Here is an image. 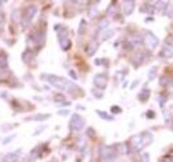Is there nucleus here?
<instances>
[{
	"label": "nucleus",
	"instance_id": "nucleus-3",
	"mask_svg": "<svg viewBox=\"0 0 173 162\" xmlns=\"http://www.w3.org/2000/svg\"><path fill=\"white\" fill-rule=\"evenodd\" d=\"M85 126V120L79 114H72L71 121H69V129L72 130H81Z\"/></svg>",
	"mask_w": 173,
	"mask_h": 162
},
{
	"label": "nucleus",
	"instance_id": "nucleus-19",
	"mask_svg": "<svg viewBox=\"0 0 173 162\" xmlns=\"http://www.w3.org/2000/svg\"><path fill=\"white\" fill-rule=\"evenodd\" d=\"M23 60L26 61V63L30 64V63H31V60H33V55L30 52V51H26V52L23 53Z\"/></svg>",
	"mask_w": 173,
	"mask_h": 162
},
{
	"label": "nucleus",
	"instance_id": "nucleus-20",
	"mask_svg": "<svg viewBox=\"0 0 173 162\" xmlns=\"http://www.w3.org/2000/svg\"><path fill=\"white\" fill-rule=\"evenodd\" d=\"M164 15H165V16H169V17H173V7L167 4V5H165V11H164Z\"/></svg>",
	"mask_w": 173,
	"mask_h": 162
},
{
	"label": "nucleus",
	"instance_id": "nucleus-17",
	"mask_svg": "<svg viewBox=\"0 0 173 162\" xmlns=\"http://www.w3.org/2000/svg\"><path fill=\"white\" fill-rule=\"evenodd\" d=\"M49 118V114H37V116H33V117H28V121L30 120H36V121H44V120Z\"/></svg>",
	"mask_w": 173,
	"mask_h": 162
},
{
	"label": "nucleus",
	"instance_id": "nucleus-35",
	"mask_svg": "<svg viewBox=\"0 0 173 162\" xmlns=\"http://www.w3.org/2000/svg\"><path fill=\"white\" fill-rule=\"evenodd\" d=\"M87 134H88V136H93V134H95V132H93V130H92V129H88V130H87Z\"/></svg>",
	"mask_w": 173,
	"mask_h": 162
},
{
	"label": "nucleus",
	"instance_id": "nucleus-6",
	"mask_svg": "<svg viewBox=\"0 0 173 162\" xmlns=\"http://www.w3.org/2000/svg\"><path fill=\"white\" fill-rule=\"evenodd\" d=\"M131 148H132V150H134V152H140V150L144 148L140 134H139V136L132 137V139H131Z\"/></svg>",
	"mask_w": 173,
	"mask_h": 162
},
{
	"label": "nucleus",
	"instance_id": "nucleus-30",
	"mask_svg": "<svg viewBox=\"0 0 173 162\" xmlns=\"http://www.w3.org/2000/svg\"><path fill=\"white\" fill-rule=\"evenodd\" d=\"M111 110H112V112H113V113H121V109H120V108H119V106H112V108H111Z\"/></svg>",
	"mask_w": 173,
	"mask_h": 162
},
{
	"label": "nucleus",
	"instance_id": "nucleus-24",
	"mask_svg": "<svg viewBox=\"0 0 173 162\" xmlns=\"http://www.w3.org/2000/svg\"><path fill=\"white\" fill-rule=\"evenodd\" d=\"M53 98H55V101L57 104L63 103V101H65V98H64V96H63V94H55V97H53Z\"/></svg>",
	"mask_w": 173,
	"mask_h": 162
},
{
	"label": "nucleus",
	"instance_id": "nucleus-23",
	"mask_svg": "<svg viewBox=\"0 0 173 162\" xmlns=\"http://www.w3.org/2000/svg\"><path fill=\"white\" fill-rule=\"evenodd\" d=\"M96 16H97V8H96V7H91V8H89V17L93 19V17H96Z\"/></svg>",
	"mask_w": 173,
	"mask_h": 162
},
{
	"label": "nucleus",
	"instance_id": "nucleus-15",
	"mask_svg": "<svg viewBox=\"0 0 173 162\" xmlns=\"http://www.w3.org/2000/svg\"><path fill=\"white\" fill-rule=\"evenodd\" d=\"M96 113H97L99 117H101V118L107 120V121H113V117L109 116L107 112H103V110H96Z\"/></svg>",
	"mask_w": 173,
	"mask_h": 162
},
{
	"label": "nucleus",
	"instance_id": "nucleus-26",
	"mask_svg": "<svg viewBox=\"0 0 173 162\" xmlns=\"http://www.w3.org/2000/svg\"><path fill=\"white\" fill-rule=\"evenodd\" d=\"M92 94H93L95 97H97V98H101L103 97V92H100V90H97V89L92 90Z\"/></svg>",
	"mask_w": 173,
	"mask_h": 162
},
{
	"label": "nucleus",
	"instance_id": "nucleus-18",
	"mask_svg": "<svg viewBox=\"0 0 173 162\" xmlns=\"http://www.w3.org/2000/svg\"><path fill=\"white\" fill-rule=\"evenodd\" d=\"M148 97H149V90H148V89H144L141 93H139V100L143 101V103H144V101H147Z\"/></svg>",
	"mask_w": 173,
	"mask_h": 162
},
{
	"label": "nucleus",
	"instance_id": "nucleus-36",
	"mask_svg": "<svg viewBox=\"0 0 173 162\" xmlns=\"http://www.w3.org/2000/svg\"><path fill=\"white\" fill-rule=\"evenodd\" d=\"M137 84H139V81H136V83H133V84H132V86H131V88H132V89H133V88H134V86H136V85H137Z\"/></svg>",
	"mask_w": 173,
	"mask_h": 162
},
{
	"label": "nucleus",
	"instance_id": "nucleus-10",
	"mask_svg": "<svg viewBox=\"0 0 173 162\" xmlns=\"http://www.w3.org/2000/svg\"><path fill=\"white\" fill-rule=\"evenodd\" d=\"M140 136H141V141H143V145L144 146L150 145V144H152V141H153V136H152L149 132L143 133V134H140Z\"/></svg>",
	"mask_w": 173,
	"mask_h": 162
},
{
	"label": "nucleus",
	"instance_id": "nucleus-14",
	"mask_svg": "<svg viewBox=\"0 0 173 162\" xmlns=\"http://www.w3.org/2000/svg\"><path fill=\"white\" fill-rule=\"evenodd\" d=\"M7 65H8V61H7V56L6 53H0V69H6Z\"/></svg>",
	"mask_w": 173,
	"mask_h": 162
},
{
	"label": "nucleus",
	"instance_id": "nucleus-4",
	"mask_svg": "<svg viewBox=\"0 0 173 162\" xmlns=\"http://www.w3.org/2000/svg\"><path fill=\"white\" fill-rule=\"evenodd\" d=\"M144 43H145V45L148 46V49L153 51L154 48L157 46V44H159V39H157L156 35H153L150 31H148V32H145V39H144Z\"/></svg>",
	"mask_w": 173,
	"mask_h": 162
},
{
	"label": "nucleus",
	"instance_id": "nucleus-33",
	"mask_svg": "<svg viewBox=\"0 0 173 162\" xmlns=\"http://www.w3.org/2000/svg\"><path fill=\"white\" fill-rule=\"evenodd\" d=\"M69 113V110H59V114L60 116H67Z\"/></svg>",
	"mask_w": 173,
	"mask_h": 162
},
{
	"label": "nucleus",
	"instance_id": "nucleus-9",
	"mask_svg": "<svg viewBox=\"0 0 173 162\" xmlns=\"http://www.w3.org/2000/svg\"><path fill=\"white\" fill-rule=\"evenodd\" d=\"M123 10H124V13L125 15H131L132 12H133L134 10V1H132V0H128V1H124V4H123Z\"/></svg>",
	"mask_w": 173,
	"mask_h": 162
},
{
	"label": "nucleus",
	"instance_id": "nucleus-21",
	"mask_svg": "<svg viewBox=\"0 0 173 162\" xmlns=\"http://www.w3.org/2000/svg\"><path fill=\"white\" fill-rule=\"evenodd\" d=\"M169 81H172V80L169 79V77H167V76H163L160 79V85L161 86H167V85H169Z\"/></svg>",
	"mask_w": 173,
	"mask_h": 162
},
{
	"label": "nucleus",
	"instance_id": "nucleus-29",
	"mask_svg": "<svg viewBox=\"0 0 173 162\" xmlns=\"http://www.w3.org/2000/svg\"><path fill=\"white\" fill-rule=\"evenodd\" d=\"M12 20L13 21H19V11H13L12 12Z\"/></svg>",
	"mask_w": 173,
	"mask_h": 162
},
{
	"label": "nucleus",
	"instance_id": "nucleus-27",
	"mask_svg": "<svg viewBox=\"0 0 173 162\" xmlns=\"http://www.w3.org/2000/svg\"><path fill=\"white\" fill-rule=\"evenodd\" d=\"M157 100H159V103H160V106H164V105H165V101H167V97L159 96V97H157Z\"/></svg>",
	"mask_w": 173,
	"mask_h": 162
},
{
	"label": "nucleus",
	"instance_id": "nucleus-8",
	"mask_svg": "<svg viewBox=\"0 0 173 162\" xmlns=\"http://www.w3.org/2000/svg\"><path fill=\"white\" fill-rule=\"evenodd\" d=\"M160 55L163 57H165V59H172V57H173V45H170V44L164 45V48L161 49Z\"/></svg>",
	"mask_w": 173,
	"mask_h": 162
},
{
	"label": "nucleus",
	"instance_id": "nucleus-34",
	"mask_svg": "<svg viewBox=\"0 0 173 162\" xmlns=\"http://www.w3.org/2000/svg\"><path fill=\"white\" fill-rule=\"evenodd\" d=\"M147 117H148V118H153V117H154V113L152 112V110H149V112L147 113Z\"/></svg>",
	"mask_w": 173,
	"mask_h": 162
},
{
	"label": "nucleus",
	"instance_id": "nucleus-12",
	"mask_svg": "<svg viewBox=\"0 0 173 162\" xmlns=\"http://www.w3.org/2000/svg\"><path fill=\"white\" fill-rule=\"evenodd\" d=\"M97 48H99V43H97V41H91V44H89L88 48H87V53H88L89 56H92V55L97 51Z\"/></svg>",
	"mask_w": 173,
	"mask_h": 162
},
{
	"label": "nucleus",
	"instance_id": "nucleus-25",
	"mask_svg": "<svg viewBox=\"0 0 173 162\" xmlns=\"http://www.w3.org/2000/svg\"><path fill=\"white\" fill-rule=\"evenodd\" d=\"M85 25H87V23H85L84 20H81V23H80V28H79V35L84 33V31H85Z\"/></svg>",
	"mask_w": 173,
	"mask_h": 162
},
{
	"label": "nucleus",
	"instance_id": "nucleus-7",
	"mask_svg": "<svg viewBox=\"0 0 173 162\" xmlns=\"http://www.w3.org/2000/svg\"><path fill=\"white\" fill-rule=\"evenodd\" d=\"M93 84L97 86L99 89H104L105 86H107V77L104 75H96L93 77Z\"/></svg>",
	"mask_w": 173,
	"mask_h": 162
},
{
	"label": "nucleus",
	"instance_id": "nucleus-16",
	"mask_svg": "<svg viewBox=\"0 0 173 162\" xmlns=\"http://www.w3.org/2000/svg\"><path fill=\"white\" fill-rule=\"evenodd\" d=\"M113 36V29H109V28H107L105 31H103L101 33V40H108L109 37Z\"/></svg>",
	"mask_w": 173,
	"mask_h": 162
},
{
	"label": "nucleus",
	"instance_id": "nucleus-13",
	"mask_svg": "<svg viewBox=\"0 0 173 162\" xmlns=\"http://www.w3.org/2000/svg\"><path fill=\"white\" fill-rule=\"evenodd\" d=\"M44 39H45V33L44 32H36L35 35V43L36 44H43L44 43Z\"/></svg>",
	"mask_w": 173,
	"mask_h": 162
},
{
	"label": "nucleus",
	"instance_id": "nucleus-2",
	"mask_svg": "<svg viewBox=\"0 0 173 162\" xmlns=\"http://www.w3.org/2000/svg\"><path fill=\"white\" fill-rule=\"evenodd\" d=\"M100 154H101V158L107 162L114 161L119 156V153L114 146H103L101 149H100Z\"/></svg>",
	"mask_w": 173,
	"mask_h": 162
},
{
	"label": "nucleus",
	"instance_id": "nucleus-11",
	"mask_svg": "<svg viewBox=\"0 0 173 162\" xmlns=\"http://www.w3.org/2000/svg\"><path fill=\"white\" fill-rule=\"evenodd\" d=\"M59 43H60V46H61L63 51H68L69 46H71V40L68 37H64V39H59Z\"/></svg>",
	"mask_w": 173,
	"mask_h": 162
},
{
	"label": "nucleus",
	"instance_id": "nucleus-22",
	"mask_svg": "<svg viewBox=\"0 0 173 162\" xmlns=\"http://www.w3.org/2000/svg\"><path fill=\"white\" fill-rule=\"evenodd\" d=\"M156 72H157V66H152L149 70V73H148V79L149 80H153L154 76H156Z\"/></svg>",
	"mask_w": 173,
	"mask_h": 162
},
{
	"label": "nucleus",
	"instance_id": "nucleus-5",
	"mask_svg": "<svg viewBox=\"0 0 173 162\" xmlns=\"http://www.w3.org/2000/svg\"><path fill=\"white\" fill-rule=\"evenodd\" d=\"M36 12H37V8H36V5H30L28 8L26 10V15H24V19H23V25H28L30 24V21L33 19V16L36 15Z\"/></svg>",
	"mask_w": 173,
	"mask_h": 162
},
{
	"label": "nucleus",
	"instance_id": "nucleus-1",
	"mask_svg": "<svg viewBox=\"0 0 173 162\" xmlns=\"http://www.w3.org/2000/svg\"><path fill=\"white\" fill-rule=\"evenodd\" d=\"M41 77L43 79H47L51 85H53L55 88H57V89H60V90H68V92H71V93H72V90L80 92V88H77L72 81H68V80L64 79V77L55 76V75H43Z\"/></svg>",
	"mask_w": 173,
	"mask_h": 162
},
{
	"label": "nucleus",
	"instance_id": "nucleus-31",
	"mask_svg": "<svg viewBox=\"0 0 173 162\" xmlns=\"http://www.w3.org/2000/svg\"><path fill=\"white\" fill-rule=\"evenodd\" d=\"M69 76H71L73 80H77V75L75 73V70H72V69L69 70Z\"/></svg>",
	"mask_w": 173,
	"mask_h": 162
},
{
	"label": "nucleus",
	"instance_id": "nucleus-32",
	"mask_svg": "<svg viewBox=\"0 0 173 162\" xmlns=\"http://www.w3.org/2000/svg\"><path fill=\"white\" fill-rule=\"evenodd\" d=\"M44 129H45V125H44V126H41V128H39V129H37V130H35V134H33V136H37V134H39L40 132H43V130H44Z\"/></svg>",
	"mask_w": 173,
	"mask_h": 162
},
{
	"label": "nucleus",
	"instance_id": "nucleus-28",
	"mask_svg": "<svg viewBox=\"0 0 173 162\" xmlns=\"http://www.w3.org/2000/svg\"><path fill=\"white\" fill-rule=\"evenodd\" d=\"M13 138H15V134H12V136H10V137H7V138H4L3 139V145H7V144L11 142Z\"/></svg>",
	"mask_w": 173,
	"mask_h": 162
}]
</instances>
